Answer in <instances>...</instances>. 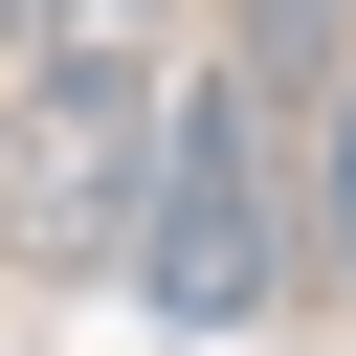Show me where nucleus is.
I'll return each mask as SVG.
<instances>
[{"mask_svg": "<svg viewBox=\"0 0 356 356\" xmlns=\"http://www.w3.org/2000/svg\"><path fill=\"white\" fill-rule=\"evenodd\" d=\"M178 0H44L0 67V245L22 267H134L156 200V111H178Z\"/></svg>", "mask_w": 356, "mask_h": 356, "instance_id": "nucleus-1", "label": "nucleus"}, {"mask_svg": "<svg viewBox=\"0 0 356 356\" xmlns=\"http://www.w3.org/2000/svg\"><path fill=\"white\" fill-rule=\"evenodd\" d=\"M134 289H156V334H267V289H289V156H267V89H245L222 44H200L178 111H156Z\"/></svg>", "mask_w": 356, "mask_h": 356, "instance_id": "nucleus-2", "label": "nucleus"}, {"mask_svg": "<svg viewBox=\"0 0 356 356\" xmlns=\"http://www.w3.org/2000/svg\"><path fill=\"white\" fill-rule=\"evenodd\" d=\"M222 67L289 89V111H334V89H356V0H222Z\"/></svg>", "mask_w": 356, "mask_h": 356, "instance_id": "nucleus-3", "label": "nucleus"}, {"mask_svg": "<svg viewBox=\"0 0 356 356\" xmlns=\"http://www.w3.org/2000/svg\"><path fill=\"white\" fill-rule=\"evenodd\" d=\"M312 245H334V267H356V89H334V111H312Z\"/></svg>", "mask_w": 356, "mask_h": 356, "instance_id": "nucleus-4", "label": "nucleus"}, {"mask_svg": "<svg viewBox=\"0 0 356 356\" xmlns=\"http://www.w3.org/2000/svg\"><path fill=\"white\" fill-rule=\"evenodd\" d=\"M22 22H44V0H0V67H22Z\"/></svg>", "mask_w": 356, "mask_h": 356, "instance_id": "nucleus-5", "label": "nucleus"}]
</instances>
